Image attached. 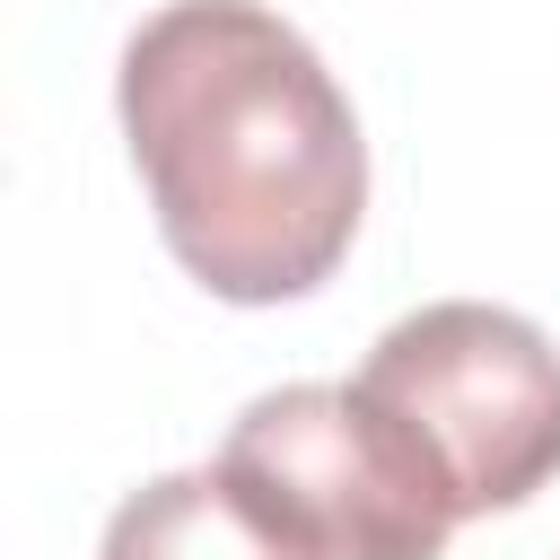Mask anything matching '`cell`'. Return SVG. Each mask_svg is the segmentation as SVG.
<instances>
[{"label": "cell", "mask_w": 560, "mask_h": 560, "mask_svg": "<svg viewBox=\"0 0 560 560\" xmlns=\"http://www.w3.org/2000/svg\"><path fill=\"white\" fill-rule=\"evenodd\" d=\"M114 114L166 254L210 298L280 306L341 271L368 210V140L280 9L166 0L122 44Z\"/></svg>", "instance_id": "obj_1"}, {"label": "cell", "mask_w": 560, "mask_h": 560, "mask_svg": "<svg viewBox=\"0 0 560 560\" xmlns=\"http://www.w3.org/2000/svg\"><path fill=\"white\" fill-rule=\"evenodd\" d=\"M350 385L376 394L420 438L455 516L525 508L560 472V350L542 324L508 306L481 298L420 306L376 332Z\"/></svg>", "instance_id": "obj_2"}, {"label": "cell", "mask_w": 560, "mask_h": 560, "mask_svg": "<svg viewBox=\"0 0 560 560\" xmlns=\"http://www.w3.org/2000/svg\"><path fill=\"white\" fill-rule=\"evenodd\" d=\"M219 464L315 560H438L464 525L420 438L359 385L254 394Z\"/></svg>", "instance_id": "obj_3"}, {"label": "cell", "mask_w": 560, "mask_h": 560, "mask_svg": "<svg viewBox=\"0 0 560 560\" xmlns=\"http://www.w3.org/2000/svg\"><path fill=\"white\" fill-rule=\"evenodd\" d=\"M96 560H315L289 525H271L228 464H192V472H158L140 481L114 516Z\"/></svg>", "instance_id": "obj_4"}]
</instances>
